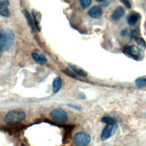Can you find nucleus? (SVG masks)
<instances>
[{
  "instance_id": "nucleus-18",
  "label": "nucleus",
  "mask_w": 146,
  "mask_h": 146,
  "mask_svg": "<svg viewBox=\"0 0 146 146\" xmlns=\"http://www.w3.org/2000/svg\"><path fill=\"white\" fill-rule=\"evenodd\" d=\"M32 14H33V18H34V23L35 25V26H36V28L39 30L40 31V25H39V21L38 19V16H37V14H36L35 13H34V10H33L32 11Z\"/></svg>"
},
{
  "instance_id": "nucleus-24",
  "label": "nucleus",
  "mask_w": 146,
  "mask_h": 146,
  "mask_svg": "<svg viewBox=\"0 0 146 146\" xmlns=\"http://www.w3.org/2000/svg\"><path fill=\"white\" fill-rule=\"evenodd\" d=\"M98 2H102L103 1V0H96Z\"/></svg>"
},
{
  "instance_id": "nucleus-15",
  "label": "nucleus",
  "mask_w": 146,
  "mask_h": 146,
  "mask_svg": "<svg viewBox=\"0 0 146 146\" xmlns=\"http://www.w3.org/2000/svg\"><path fill=\"white\" fill-rule=\"evenodd\" d=\"M24 14H25V18L28 22V24L29 25V26L31 27V28L34 30V22L33 21V19L30 15V14L29 13V12L26 10H24L23 11Z\"/></svg>"
},
{
  "instance_id": "nucleus-16",
  "label": "nucleus",
  "mask_w": 146,
  "mask_h": 146,
  "mask_svg": "<svg viewBox=\"0 0 146 146\" xmlns=\"http://www.w3.org/2000/svg\"><path fill=\"white\" fill-rule=\"evenodd\" d=\"M134 39L135 40V41L138 46H139L140 47H141L144 49H146V42L143 38H142L140 36H138V37H136V38H135Z\"/></svg>"
},
{
  "instance_id": "nucleus-19",
  "label": "nucleus",
  "mask_w": 146,
  "mask_h": 146,
  "mask_svg": "<svg viewBox=\"0 0 146 146\" xmlns=\"http://www.w3.org/2000/svg\"><path fill=\"white\" fill-rule=\"evenodd\" d=\"M102 122L104 123H107V124H110V123H116V120L110 117H103L102 120H101Z\"/></svg>"
},
{
  "instance_id": "nucleus-8",
  "label": "nucleus",
  "mask_w": 146,
  "mask_h": 146,
  "mask_svg": "<svg viewBox=\"0 0 146 146\" xmlns=\"http://www.w3.org/2000/svg\"><path fill=\"white\" fill-rule=\"evenodd\" d=\"M89 16L94 19H99L101 17L103 14L102 9L100 7L95 6L91 7L88 11Z\"/></svg>"
},
{
  "instance_id": "nucleus-2",
  "label": "nucleus",
  "mask_w": 146,
  "mask_h": 146,
  "mask_svg": "<svg viewBox=\"0 0 146 146\" xmlns=\"http://www.w3.org/2000/svg\"><path fill=\"white\" fill-rule=\"evenodd\" d=\"M14 35L10 30L1 31L0 34V51L1 54L4 51L9 50L14 43Z\"/></svg>"
},
{
  "instance_id": "nucleus-10",
  "label": "nucleus",
  "mask_w": 146,
  "mask_h": 146,
  "mask_svg": "<svg viewBox=\"0 0 146 146\" xmlns=\"http://www.w3.org/2000/svg\"><path fill=\"white\" fill-rule=\"evenodd\" d=\"M124 9L121 6H119L113 11L111 15V18L114 21H117L124 16Z\"/></svg>"
},
{
  "instance_id": "nucleus-14",
  "label": "nucleus",
  "mask_w": 146,
  "mask_h": 146,
  "mask_svg": "<svg viewBox=\"0 0 146 146\" xmlns=\"http://www.w3.org/2000/svg\"><path fill=\"white\" fill-rule=\"evenodd\" d=\"M136 86L139 88H141L146 86V75L138 77L135 80Z\"/></svg>"
},
{
  "instance_id": "nucleus-23",
  "label": "nucleus",
  "mask_w": 146,
  "mask_h": 146,
  "mask_svg": "<svg viewBox=\"0 0 146 146\" xmlns=\"http://www.w3.org/2000/svg\"><path fill=\"white\" fill-rule=\"evenodd\" d=\"M127 33H128V30H127V29H124L123 31H121V35H123V36H125V35L127 34Z\"/></svg>"
},
{
  "instance_id": "nucleus-11",
  "label": "nucleus",
  "mask_w": 146,
  "mask_h": 146,
  "mask_svg": "<svg viewBox=\"0 0 146 146\" xmlns=\"http://www.w3.org/2000/svg\"><path fill=\"white\" fill-rule=\"evenodd\" d=\"M140 18V15L139 13L137 12H132L127 17L128 23L130 26H134L138 22Z\"/></svg>"
},
{
  "instance_id": "nucleus-13",
  "label": "nucleus",
  "mask_w": 146,
  "mask_h": 146,
  "mask_svg": "<svg viewBox=\"0 0 146 146\" xmlns=\"http://www.w3.org/2000/svg\"><path fill=\"white\" fill-rule=\"evenodd\" d=\"M68 66H70L71 69L73 71V72H74L78 75L82 77H86L87 76V73L85 71L77 67L76 66L71 63H68Z\"/></svg>"
},
{
  "instance_id": "nucleus-9",
  "label": "nucleus",
  "mask_w": 146,
  "mask_h": 146,
  "mask_svg": "<svg viewBox=\"0 0 146 146\" xmlns=\"http://www.w3.org/2000/svg\"><path fill=\"white\" fill-rule=\"evenodd\" d=\"M31 56L34 60L39 64H43L47 62V58L46 56L38 51H33L31 53Z\"/></svg>"
},
{
  "instance_id": "nucleus-1",
  "label": "nucleus",
  "mask_w": 146,
  "mask_h": 146,
  "mask_svg": "<svg viewBox=\"0 0 146 146\" xmlns=\"http://www.w3.org/2000/svg\"><path fill=\"white\" fill-rule=\"evenodd\" d=\"M26 114L20 109H15L10 111L4 117V122L9 125H16L25 120Z\"/></svg>"
},
{
  "instance_id": "nucleus-21",
  "label": "nucleus",
  "mask_w": 146,
  "mask_h": 146,
  "mask_svg": "<svg viewBox=\"0 0 146 146\" xmlns=\"http://www.w3.org/2000/svg\"><path fill=\"white\" fill-rule=\"evenodd\" d=\"M120 1L127 8L130 9L131 7V5L128 0H120Z\"/></svg>"
},
{
  "instance_id": "nucleus-4",
  "label": "nucleus",
  "mask_w": 146,
  "mask_h": 146,
  "mask_svg": "<svg viewBox=\"0 0 146 146\" xmlns=\"http://www.w3.org/2000/svg\"><path fill=\"white\" fill-rule=\"evenodd\" d=\"M90 140V135L86 132H79L74 137V142L76 146H87Z\"/></svg>"
},
{
  "instance_id": "nucleus-3",
  "label": "nucleus",
  "mask_w": 146,
  "mask_h": 146,
  "mask_svg": "<svg viewBox=\"0 0 146 146\" xmlns=\"http://www.w3.org/2000/svg\"><path fill=\"white\" fill-rule=\"evenodd\" d=\"M123 52L128 57L137 61L142 60L144 57L143 51L135 46H125L123 50Z\"/></svg>"
},
{
  "instance_id": "nucleus-7",
  "label": "nucleus",
  "mask_w": 146,
  "mask_h": 146,
  "mask_svg": "<svg viewBox=\"0 0 146 146\" xmlns=\"http://www.w3.org/2000/svg\"><path fill=\"white\" fill-rule=\"evenodd\" d=\"M9 5V0H0V14L4 17H9L10 15L8 9Z\"/></svg>"
},
{
  "instance_id": "nucleus-20",
  "label": "nucleus",
  "mask_w": 146,
  "mask_h": 146,
  "mask_svg": "<svg viewBox=\"0 0 146 146\" xmlns=\"http://www.w3.org/2000/svg\"><path fill=\"white\" fill-rule=\"evenodd\" d=\"M139 32V31L138 30H137V29H134V30H132L131 32V37L134 38V39L136 38V37H138L139 36H138Z\"/></svg>"
},
{
  "instance_id": "nucleus-22",
  "label": "nucleus",
  "mask_w": 146,
  "mask_h": 146,
  "mask_svg": "<svg viewBox=\"0 0 146 146\" xmlns=\"http://www.w3.org/2000/svg\"><path fill=\"white\" fill-rule=\"evenodd\" d=\"M68 106H69L71 108H72L74 109H75L76 110H80L82 109L81 107L78 105H75V104H67Z\"/></svg>"
},
{
  "instance_id": "nucleus-6",
  "label": "nucleus",
  "mask_w": 146,
  "mask_h": 146,
  "mask_svg": "<svg viewBox=\"0 0 146 146\" xmlns=\"http://www.w3.org/2000/svg\"><path fill=\"white\" fill-rule=\"evenodd\" d=\"M117 128V125L116 123L107 124L102 131L100 135V139L102 141H105L110 139L115 134Z\"/></svg>"
},
{
  "instance_id": "nucleus-17",
  "label": "nucleus",
  "mask_w": 146,
  "mask_h": 146,
  "mask_svg": "<svg viewBox=\"0 0 146 146\" xmlns=\"http://www.w3.org/2000/svg\"><path fill=\"white\" fill-rule=\"evenodd\" d=\"M80 6L84 9L87 8L91 3V0H79Z\"/></svg>"
},
{
  "instance_id": "nucleus-12",
  "label": "nucleus",
  "mask_w": 146,
  "mask_h": 146,
  "mask_svg": "<svg viewBox=\"0 0 146 146\" xmlns=\"http://www.w3.org/2000/svg\"><path fill=\"white\" fill-rule=\"evenodd\" d=\"M62 81L60 77H56L52 82V92L56 94L62 88Z\"/></svg>"
},
{
  "instance_id": "nucleus-5",
  "label": "nucleus",
  "mask_w": 146,
  "mask_h": 146,
  "mask_svg": "<svg viewBox=\"0 0 146 146\" xmlns=\"http://www.w3.org/2000/svg\"><path fill=\"white\" fill-rule=\"evenodd\" d=\"M50 116L53 120L60 123H65L68 119L66 112L62 108L54 109L50 113Z\"/></svg>"
}]
</instances>
